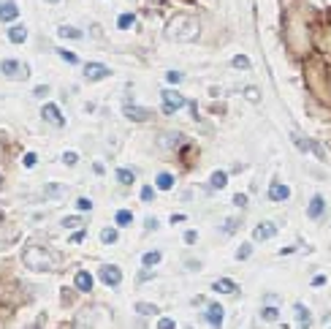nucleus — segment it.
Returning <instances> with one entry per match:
<instances>
[{
    "mask_svg": "<svg viewBox=\"0 0 331 329\" xmlns=\"http://www.w3.org/2000/svg\"><path fill=\"white\" fill-rule=\"evenodd\" d=\"M41 117H44L49 125H54V128H62V125H65V117H62V112H60L57 104H44V106H41Z\"/></svg>",
    "mask_w": 331,
    "mask_h": 329,
    "instance_id": "8",
    "label": "nucleus"
},
{
    "mask_svg": "<svg viewBox=\"0 0 331 329\" xmlns=\"http://www.w3.org/2000/svg\"><path fill=\"white\" fill-rule=\"evenodd\" d=\"M231 66H234V68H242V71H247V68H250V60L244 57V54H236V57L231 60Z\"/></svg>",
    "mask_w": 331,
    "mask_h": 329,
    "instance_id": "34",
    "label": "nucleus"
},
{
    "mask_svg": "<svg viewBox=\"0 0 331 329\" xmlns=\"http://www.w3.org/2000/svg\"><path fill=\"white\" fill-rule=\"evenodd\" d=\"M157 329H177V321L174 318H160V321H157Z\"/></svg>",
    "mask_w": 331,
    "mask_h": 329,
    "instance_id": "42",
    "label": "nucleus"
},
{
    "mask_svg": "<svg viewBox=\"0 0 331 329\" xmlns=\"http://www.w3.org/2000/svg\"><path fill=\"white\" fill-rule=\"evenodd\" d=\"M185 221V215L182 213H177V215H171V223H182Z\"/></svg>",
    "mask_w": 331,
    "mask_h": 329,
    "instance_id": "50",
    "label": "nucleus"
},
{
    "mask_svg": "<svg viewBox=\"0 0 331 329\" xmlns=\"http://www.w3.org/2000/svg\"><path fill=\"white\" fill-rule=\"evenodd\" d=\"M323 213H326V201H323V196H312L310 207H307V215H310L312 221H318V218H323Z\"/></svg>",
    "mask_w": 331,
    "mask_h": 329,
    "instance_id": "15",
    "label": "nucleus"
},
{
    "mask_svg": "<svg viewBox=\"0 0 331 329\" xmlns=\"http://www.w3.org/2000/svg\"><path fill=\"white\" fill-rule=\"evenodd\" d=\"M133 310H136L139 316H157V313H160V308L152 305V302H136V305H133Z\"/></svg>",
    "mask_w": 331,
    "mask_h": 329,
    "instance_id": "23",
    "label": "nucleus"
},
{
    "mask_svg": "<svg viewBox=\"0 0 331 329\" xmlns=\"http://www.w3.org/2000/svg\"><path fill=\"white\" fill-rule=\"evenodd\" d=\"M149 278H152V272H149V270H144V272H139V283H144V280H149Z\"/></svg>",
    "mask_w": 331,
    "mask_h": 329,
    "instance_id": "48",
    "label": "nucleus"
},
{
    "mask_svg": "<svg viewBox=\"0 0 331 329\" xmlns=\"http://www.w3.org/2000/svg\"><path fill=\"white\" fill-rule=\"evenodd\" d=\"M112 76V68L104 66V63H84V79L87 82H101Z\"/></svg>",
    "mask_w": 331,
    "mask_h": 329,
    "instance_id": "5",
    "label": "nucleus"
},
{
    "mask_svg": "<svg viewBox=\"0 0 331 329\" xmlns=\"http://www.w3.org/2000/svg\"><path fill=\"white\" fill-rule=\"evenodd\" d=\"M234 204H236V207H247V196H244V193H236V196H234Z\"/></svg>",
    "mask_w": 331,
    "mask_h": 329,
    "instance_id": "46",
    "label": "nucleus"
},
{
    "mask_svg": "<svg viewBox=\"0 0 331 329\" xmlns=\"http://www.w3.org/2000/svg\"><path fill=\"white\" fill-rule=\"evenodd\" d=\"M84 237H87V231H84V229H79V231H74V234H71V245H79V242H82Z\"/></svg>",
    "mask_w": 331,
    "mask_h": 329,
    "instance_id": "43",
    "label": "nucleus"
},
{
    "mask_svg": "<svg viewBox=\"0 0 331 329\" xmlns=\"http://www.w3.org/2000/svg\"><path fill=\"white\" fill-rule=\"evenodd\" d=\"M46 96H49V84H38V87L33 90V98H38V101L46 98Z\"/></svg>",
    "mask_w": 331,
    "mask_h": 329,
    "instance_id": "41",
    "label": "nucleus"
},
{
    "mask_svg": "<svg viewBox=\"0 0 331 329\" xmlns=\"http://www.w3.org/2000/svg\"><path fill=\"white\" fill-rule=\"evenodd\" d=\"M290 139H293V144L302 153H315V155H320V158H323V150L315 142H310V139H304V136H299V134H290Z\"/></svg>",
    "mask_w": 331,
    "mask_h": 329,
    "instance_id": "14",
    "label": "nucleus"
},
{
    "mask_svg": "<svg viewBox=\"0 0 331 329\" xmlns=\"http://www.w3.org/2000/svg\"><path fill=\"white\" fill-rule=\"evenodd\" d=\"M236 229H239V221H236V218H225V223H223V231H225V234H234Z\"/></svg>",
    "mask_w": 331,
    "mask_h": 329,
    "instance_id": "39",
    "label": "nucleus"
},
{
    "mask_svg": "<svg viewBox=\"0 0 331 329\" xmlns=\"http://www.w3.org/2000/svg\"><path fill=\"white\" fill-rule=\"evenodd\" d=\"M253 256V245H250V242H244V245L236 250V258H239V261H244V258H250Z\"/></svg>",
    "mask_w": 331,
    "mask_h": 329,
    "instance_id": "33",
    "label": "nucleus"
},
{
    "mask_svg": "<svg viewBox=\"0 0 331 329\" xmlns=\"http://www.w3.org/2000/svg\"><path fill=\"white\" fill-rule=\"evenodd\" d=\"M174 185H177V177L171 174V171H160V174L155 177V188H157V191H171Z\"/></svg>",
    "mask_w": 331,
    "mask_h": 329,
    "instance_id": "17",
    "label": "nucleus"
},
{
    "mask_svg": "<svg viewBox=\"0 0 331 329\" xmlns=\"http://www.w3.org/2000/svg\"><path fill=\"white\" fill-rule=\"evenodd\" d=\"M114 223L120 226V229H128V226L133 223V213H130V210H117V215H114Z\"/></svg>",
    "mask_w": 331,
    "mask_h": 329,
    "instance_id": "27",
    "label": "nucleus"
},
{
    "mask_svg": "<svg viewBox=\"0 0 331 329\" xmlns=\"http://www.w3.org/2000/svg\"><path fill=\"white\" fill-rule=\"evenodd\" d=\"M288 199H290V188L274 180L269 185V201H288Z\"/></svg>",
    "mask_w": 331,
    "mask_h": 329,
    "instance_id": "13",
    "label": "nucleus"
},
{
    "mask_svg": "<svg viewBox=\"0 0 331 329\" xmlns=\"http://www.w3.org/2000/svg\"><path fill=\"white\" fill-rule=\"evenodd\" d=\"M65 191H68V188L65 185H57V183H46L44 185V196H46V199H57V196H62Z\"/></svg>",
    "mask_w": 331,
    "mask_h": 329,
    "instance_id": "26",
    "label": "nucleus"
},
{
    "mask_svg": "<svg viewBox=\"0 0 331 329\" xmlns=\"http://www.w3.org/2000/svg\"><path fill=\"white\" fill-rule=\"evenodd\" d=\"M195 240H198V231H195V229H187V231H185V242H187V245H193Z\"/></svg>",
    "mask_w": 331,
    "mask_h": 329,
    "instance_id": "44",
    "label": "nucleus"
},
{
    "mask_svg": "<svg viewBox=\"0 0 331 329\" xmlns=\"http://www.w3.org/2000/svg\"><path fill=\"white\" fill-rule=\"evenodd\" d=\"M122 114L128 117L130 123H147L149 117H152V112H149L147 106H136V104H130V101L122 104Z\"/></svg>",
    "mask_w": 331,
    "mask_h": 329,
    "instance_id": "7",
    "label": "nucleus"
},
{
    "mask_svg": "<svg viewBox=\"0 0 331 329\" xmlns=\"http://www.w3.org/2000/svg\"><path fill=\"white\" fill-rule=\"evenodd\" d=\"M57 36L60 38H68V41H79V38H84V33L79 27H71V25H60L57 27Z\"/></svg>",
    "mask_w": 331,
    "mask_h": 329,
    "instance_id": "20",
    "label": "nucleus"
},
{
    "mask_svg": "<svg viewBox=\"0 0 331 329\" xmlns=\"http://www.w3.org/2000/svg\"><path fill=\"white\" fill-rule=\"evenodd\" d=\"M244 96H247L250 101H261V93H258L255 87H247V90H244Z\"/></svg>",
    "mask_w": 331,
    "mask_h": 329,
    "instance_id": "45",
    "label": "nucleus"
},
{
    "mask_svg": "<svg viewBox=\"0 0 331 329\" xmlns=\"http://www.w3.org/2000/svg\"><path fill=\"white\" fill-rule=\"evenodd\" d=\"M117 240H120V231H117L114 226H106V229H101V242H104V245H114Z\"/></svg>",
    "mask_w": 331,
    "mask_h": 329,
    "instance_id": "25",
    "label": "nucleus"
},
{
    "mask_svg": "<svg viewBox=\"0 0 331 329\" xmlns=\"http://www.w3.org/2000/svg\"><path fill=\"white\" fill-rule=\"evenodd\" d=\"M160 258H163L160 250H147V253L141 256V264H144V267L149 270V267H157V264H160Z\"/></svg>",
    "mask_w": 331,
    "mask_h": 329,
    "instance_id": "24",
    "label": "nucleus"
},
{
    "mask_svg": "<svg viewBox=\"0 0 331 329\" xmlns=\"http://www.w3.org/2000/svg\"><path fill=\"white\" fill-rule=\"evenodd\" d=\"M0 180H3V177H0Z\"/></svg>",
    "mask_w": 331,
    "mask_h": 329,
    "instance_id": "54",
    "label": "nucleus"
},
{
    "mask_svg": "<svg viewBox=\"0 0 331 329\" xmlns=\"http://www.w3.org/2000/svg\"><path fill=\"white\" fill-rule=\"evenodd\" d=\"M223 316H225V310H223V305H217V302L207 305V310H204V318L212 324V329H223Z\"/></svg>",
    "mask_w": 331,
    "mask_h": 329,
    "instance_id": "9",
    "label": "nucleus"
},
{
    "mask_svg": "<svg viewBox=\"0 0 331 329\" xmlns=\"http://www.w3.org/2000/svg\"><path fill=\"white\" fill-rule=\"evenodd\" d=\"M177 144H182V134H163V139H160V147H177Z\"/></svg>",
    "mask_w": 331,
    "mask_h": 329,
    "instance_id": "29",
    "label": "nucleus"
},
{
    "mask_svg": "<svg viewBox=\"0 0 331 329\" xmlns=\"http://www.w3.org/2000/svg\"><path fill=\"white\" fill-rule=\"evenodd\" d=\"M312 286H326V275H315L312 278Z\"/></svg>",
    "mask_w": 331,
    "mask_h": 329,
    "instance_id": "47",
    "label": "nucleus"
},
{
    "mask_svg": "<svg viewBox=\"0 0 331 329\" xmlns=\"http://www.w3.org/2000/svg\"><path fill=\"white\" fill-rule=\"evenodd\" d=\"M54 261H57V256H54L52 250L41 248V245H27L22 250V264H25L27 270L46 272V270H54Z\"/></svg>",
    "mask_w": 331,
    "mask_h": 329,
    "instance_id": "2",
    "label": "nucleus"
},
{
    "mask_svg": "<svg viewBox=\"0 0 331 329\" xmlns=\"http://www.w3.org/2000/svg\"><path fill=\"white\" fill-rule=\"evenodd\" d=\"M98 278L104 280L109 288H117V286L122 283V270L117 267V264H104V267H101V272H98Z\"/></svg>",
    "mask_w": 331,
    "mask_h": 329,
    "instance_id": "6",
    "label": "nucleus"
},
{
    "mask_svg": "<svg viewBox=\"0 0 331 329\" xmlns=\"http://www.w3.org/2000/svg\"><path fill=\"white\" fill-rule=\"evenodd\" d=\"M9 41L11 44H25L27 41V27L25 25H11L9 27Z\"/></svg>",
    "mask_w": 331,
    "mask_h": 329,
    "instance_id": "18",
    "label": "nucleus"
},
{
    "mask_svg": "<svg viewBox=\"0 0 331 329\" xmlns=\"http://www.w3.org/2000/svg\"><path fill=\"white\" fill-rule=\"evenodd\" d=\"M62 163H65V166H76V163H79V155H76L74 150H65V153H62Z\"/></svg>",
    "mask_w": 331,
    "mask_h": 329,
    "instance_id": "36",
    "label": "nucleus"
},
{
    "mask_svg": "<svg viewBox=\"0 0 331 329\" xmlns=\"http://www.w3.org/2000/svg\"><path fill=\"white\" fill-rule=\"evenodd\" d=\"M92 283H95V278H92L87 270H79L76 275H74V286H76V288H79V291H82V294L92 291Z\"/></svg>",
    "mask_w": 331,
    "mask_h": 329,
    "instance_id": "11",
    "label": "nucleus"
},
{
    "mask_svg": "<svg viewBox=\"0 0 331 329\" xmlns=\"http://www.w3.org/2000/svg\"><path fill=\"white\" fill-rule=\"evenodd\" d=\"M19 17V6L14 0H0V22H14Z\"/></svg>",
    "mask_w": 331,
    "mask_h": 329,
    "instance_id": "12",
    "label": "nucleus"
},
{
    "mask_svg": "<svg viewBox=\"0 0 331 329\" xmlns=\"http://www.w3.org/2000/svg\"><path fill=\"white\" fill-rule=\"evenodd\" d=\"M92 171H95V174H104V163H92Z\"/></svg>",
    "mask_w": 331,
    "mask_h": 329,
    "instance_id": "51",
    "label": "nucleus"
},
{
    "mask_svg": "<svg viewBox=\"0 0 331 329\" xmlns=\"http://www.w3.org/2000/svg\"><path fill=\"white\" fill-rule=\"evenodd\" d=\"M160 98H163V114H177L179 109L187 104V101L179 96L177 90H163V93H160Z\"/></svg>",
    "mask_w": 331,
    "mask_h": 329,
    "instance_id": "4",
    "label": "nucleus"
},
{
    "mask_svg": "<svg viewBox=\"0 0 331 329\" xmlns=\"http://www.w3.org/2000/svg\"><path fill=\"white\" fill-rule=\"evenodd\" d=\"M57 54H60V57L68 63V66H76V63H79V57H76L74 52H68V49H57Z\"/></svg>",
    "mask_w": 331,
    "mask_h": 329,
    "instance_id": "37",
    "label": "nucleus"
},
{
    "mask_svg": "<svg viewBox=\"0 0 331 329\" xmlns=\"http://www.w3.org/2000/svg\"><path fill=\"white\" fill-rule=\"evenodd\" d=\"M261 318L266 321V324H274V321H280V308H272V305H269V308H263V310H261Z\"/></svg>",
    "mask_w": 331,
    "mask_h": 329,
    "instance_id": "30",
    "label": "nucleus"
},
{
    "mask_svg": "<svg viewBox=\"0 0 331 329\" xmlns=\"http://www.w3.org/2000/svg\"><path fill=\"white\" fill-rule=\"evenodd\" d=\"M114 177H117V183H120V185H133V183H136V171H133V169H117Z\"/></svg>",
    "mask_w": 331,
    "mask_h": 329,
    "instance_id": "22",
    "label": "nucleus"
},
{
    "mask_svg": "<svg viewBox=\"0 0 331 329\" xmlns=\"http://www.w3.org/2000/svg\"><path fill=\"white\" fill-rule=\"evenodd\" d=\"M228 185V174L223 169H217V171H212V177H209V188L212 191H223V188Z\"/></svg>",
    "mask_w": 331,
    "mask_h": 329,
    "instance_id": "19",
    "label": "nucleus"
},
{
    "mask_svg": "<svg viewBox=\"0 0 331 329\" xmlns=\"http://www.w3.org/2000/svg\"><path fill=\"white\" fill-rule=\"evenodd\" d=\"M133 25H136V14H130V11L120 14V19H117V27H120V30H128V27H133Z\"/></svg>",
    "mask_w": 331,
    "mask_h": 329,
    "instance_id": "28",
    "label": "nucleus"
},
{
    "mask_svg": "<svg viewBox=\"0 0 331 329\" xmlns=\"http://www.w3.org/2000/svg\"><path fill=\"white\" fill-rule=\"evenodd\" d=\"M36 163H38V155H36V153H25V158H22V166H25V169H33Z\"/></svg>",
    "mask_w": 331,
    "mask_h": 329,
    "instance_id": "38",
    "label": "nucleus"
},
{
    "mask_svg": "<svg viewBox=\"0 0 331 329\" xmlns=\"http://www.w3.org/2000/svg\"><path fill=\"white\" fill-rule=\"evenodd\" d=\"M157 229V221L155 218H147V231H155Z\"/></svg>",
    "mask_w": 331,
    "mask_h": 329,
    "instance_id": "49",
    "label": "nucleus"
},
{
    "mask_svg": "<svg viewBox=\"0 0 331 329\" xmlns=\"http://www.w3.org/2000/svg\"><path fill=\"white\" fill-rule=\"evenodd\" d=\"M76 210H79V213H90V210H92V199H87V196L76 199Z\"/></svg>",
    "mask_w": 331,
    "mask_h": 329,
    "instance_id": "32",
    "label": "nucleus"
},
{
    "mask_svg": "<svg viewBox=\"0 0 331 329\" xmlns=\"http://www.w3.org/2000/svg\"><path fill=\"white\" fill-rule=\"evenodd\" d=\"M46 3H60V0H46Z\"/></svg>",
    "mask_w": 331,
    "mask_h": 329,
    "instance_id": "53",
    "label": "nucleus"
},
{
    "mask_svg": "<svg viewBox=\"0 0 331 329\" xmlns=\"http://www.w3.org/2000/svg\"><path fill=\"white\" fill-rule=\"evenodd\" d=\"M152 199H155V188L152 185H144V188H141V201H147V204H149Z\"/></svg>",
    "mask_w": 331,
    "mask_h": 329,
    "instance_id": "40",
    "label": "nucleus"
},
{
    "mask_svg": "<svg viewBox=\"0 0 331 329\" xmlns=\"http://www.w3.org/2000/svg\"><path fill=\"white\" fill-rule=\"evenodd\" d=\"M187 270H201V261H187Z\"/></svg>",
    "mask_w": 331,
    "mask_h": 329,
    "instance_id": "52",
    "label": "nucleus"
},
{
    "mask_svg": "<svg viewBox=\"0 0 331 329\" xmlns=\"http://www.w3.org/2000/svg\"><path fill=\"white\" fill-rule=\"evenodd\" d=\"M198 33H201V25L190 14H177L165 25V38H171V41H195Z\"/></svg>",
    "mask_w": 331,
    "mask_h": 329,
    "instance_id": "1",
    "label": "nucleus"
},
{
    "mask_svg": "<svg viewBox=\"0 0 331 329\" xmlns=\"http://www.w3.org/2000/svg\"><path fill=\"white\" fill-rule=\"evenodd\" d=\"M274 234H277V223L263 221V223H258L255 229H253V240L255 242H266V240H272Z\"/></svg>",
    "mask_w": 331,
    "mask_h": 329,
    "instance_id": "10",
    "label": "nucleus"
},
{
    "mask_svg": "<svg viewBox=\"0 0 331 329\" xmlns=\"http://www.w3.org/2000/svg\"><path fill=\"white\" fill-rule=\"evenodd\" d=\"M0 74H3L6 79H11V82H22V79L30 76V66L17 60V57H6V60H0Z\"/></svg>",
    "mask_w": 331,
    "mask_h": 329,
    "instance_id": "3",
    "label": "nucleus"
},
{
    "mask_svg": "<svg viewBox=\"0 0 331 329\" xmlns=\"http://www.w3.org/2000/svg\"><path fill=\"white\" fill-rule=\"evenodd\" d=\"M182 79H185L182 71H165V82H169V84H179Z\"/></svg>",
    "mask_w": 331,
    "mask_h": 329,
    "instance_id": "35",
    "label": "nucleus"
},
{
    "mask_svg": "<svg viewBox=\"0 0 331 329\" xmlns=\"http://www.w3.org/2000/svg\"><path fill=\"white\" fill-rule=\"evenodd\" d=\"M293 313H296V324L302 326V329H310L312 326V316H310V308H307V305L299 302L296 308H293Z\"/></svg>",
    "mask_w": 331,
    "mask_h": 329,
    "instance_id": "16",
    "label": "nucleus"
},
{
    "mask_svg": "<svg viewBox=\"0 0 331 329\" xmlns=\"http://www.w3.org/2000/svg\"><path fill=\"white\" fill-rule=\"evenodd\" d=\"M212 288H215L217 294H234L236 291V283L231 278H220V280H215V283H212Z\"/></svg>",
    "mask_w": 331,
    "mask_h": 329,
    "instance_id": "21",
    "label": "nucleus"
},
{
    "mask_svg": "<svg viewBox=\"0 0 331 329\" xmlns=\"http://www.w3.org/2000/svg\"><path fill=\"white\" fill-rule=\"evenodd\" d=\"M79 226H82V218H79V215L62 218V229H79Z\"/></svg>",
    "mask_w": 331,
    "mask_h": 329,
    "instance_id": "31",
    "label": "nucleus"
}]
</instances>
